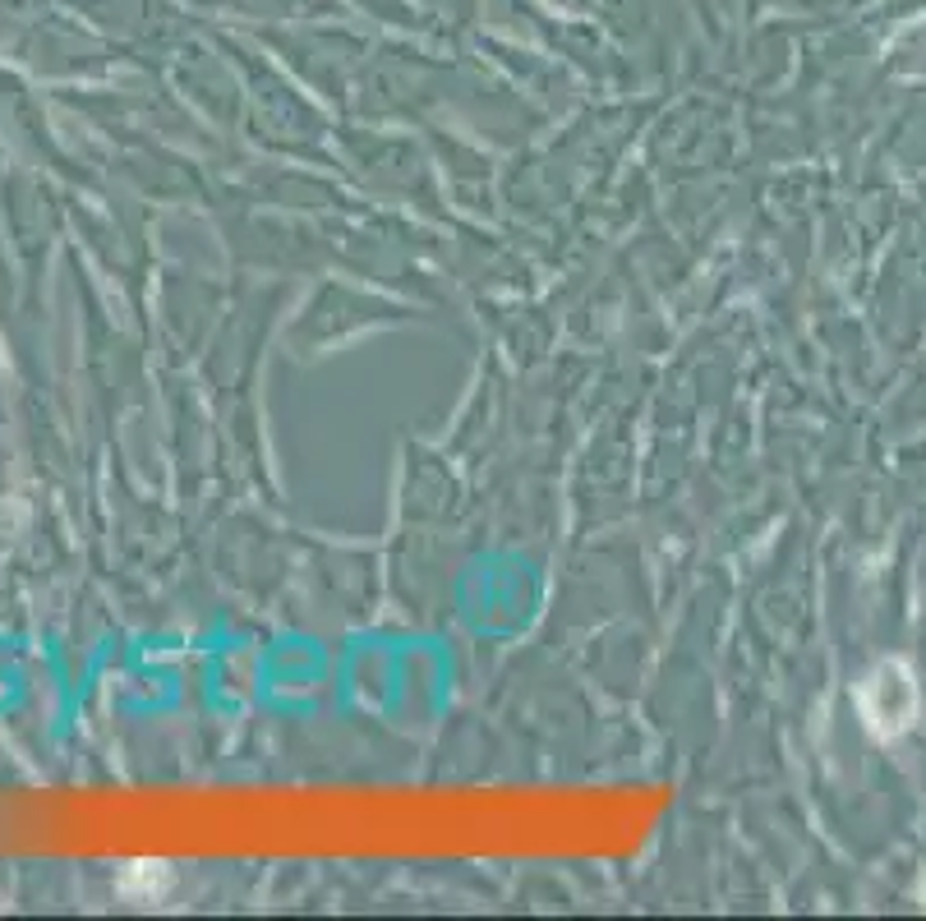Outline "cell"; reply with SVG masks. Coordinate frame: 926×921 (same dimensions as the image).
<instances>
[{"label": "cell", "instance_id": "1", "mask_svg": "<svg viewBox=\"0 0 926 921\" xmlns=\"http://www.w3.org/2000/svg\"><path fill=\"white\" fill-rule=\"evenodd\" d=\"M913 700H917L913 677L899 668V664H881V668H875L867 683H862V714H867V723H871V729L881 733V737L908 729Z\"/></svg>", "mask_w": 926, "mask_h": 921}]
</instances>
